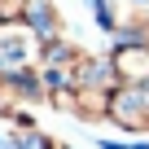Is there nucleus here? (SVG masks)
I'll list each match as a JSON object with an SVG mask.
<instances>
[{
  "instance_id": "nucleus-1",
  "label": "nucleus",
  "mask_w": 149,
  "mask_h": 149,
  "mask_svg": "<svg viewBox=\"0 0 149 149\" xmlns=\"http://www.w3.org/2000/svg\"><path fill=\"white\" fill-rule=\"evenodd\" d=\"M40 57H44V40H40L26 22L0 26V79H5V74L40 70Z\"/></svg>"
},
{
  "instance_id": "nucleus-4",
  "label": "nucleus",
  "mask_w": 149,
  "mask_h": 149,
  "mask_svg": "<svg viewBox=\"0 0 149 149\" xmlns=\"http://www.w3.org/2000/svg\"><path fill=\"white\" fill-rule=\"evenodd\" d=\"M26 26L44 40V44H53V40H61V9L53 5V0H26Z\"/></svg>"
},
{
  "instance_id": "nucleus-6",
  "label": "nucleus",
  "mask_w": 149,
  "mask_h": 149,
  "mask_svg": "<svg viewBox=\"0 0 149 149\" xmlns=\"http://www.w3.org/2000/svg\"><path fill=\"white\" fill-rule=\"evenodd\" d=\"M26 22V0H0V26Z\"/></svg>"
},
{
  "instance_id": "nucleus-3",
  "label": "nucleus",
  "mask_w": 149,
  "mask_h": 149,
  "mask_svg": "<svg viewBox=\"0 0 149 149\" xmlns=\"http://www.w3.org/2000/svg\"><path fill=\"white\" fill-rule=\"evenodd\" d=\"M105 61L114 84H149V40H118Z\"/></svg>"
},
{
  "instance_id": "nucleus-5",
  "label": "nucleus",
  "mask_w": 149,
  "mask_h": 149,
  "mask_svg": "<svg viewBox=\"0 0 149 149\" xmlns=\"http://www.w3.org/2000/svg\"><path fill=\"white\" fill-rule=\"evenodd\" d=\"M13 145H18V149H66L57 136H48V132L35 127V123H31V127H13Z\"/></svg>"
},
{
  "instance_id": "nucleus-2",
  "label": "nucleus",
  "mask_w": 149,
  "mask_h": 149,
  "mask_svg": "<svg viewBox=\"0 0 149 149\" xmlns=\"http://www.w3.org/2000/svg\"><path fill=\"white\" fill-rule=\"evenodd\" d=\"M110 123L127 136H149V84H114Z\"/></svg>"
}]
</instances>
